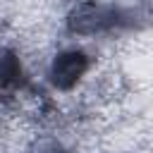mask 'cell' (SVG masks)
Masks as SVG:
<instances>
[{
	"mask_svg": "<svg viewBox=\"0 0 153 153\" xmlns=\"http://www.w3.org/2000/svg\"><path fill=\"white\" fill-rule=\"evenodd\" d=\"M153 14L143 10V2L124 5V2H103V5H81L72 19L69 29L76 33H98L112 29H129L136 26L139 19H151Z\"/></svg>",
	"mask_w": 153,
	"mask_h": 153,
	"instance_id": "6da1fadb",
	"label": "cell"
},
{
	"mask_svg": "<svg viewBox=\"0 0 153 153\" xmlns=\"http://www.w3.org/2000/svg\"><path fill=\"white\" fill-rule=\"evenodd\" d=\"M86 69H88V60L81 50H65L55 57L50 76L57 88H72Z\"/></svg>",
	"mask_w": 153,
	"mask_h": 153,
	"instance_id": "7a4b0ae2",
	"label": "cell"
},
{
	"mask_svg": "<svg viewBox=\"0 0 153 153\" xmlns=\"http://www.w3.org/2000/svg\"><path fill=\"white\" fill-rule=\"evenodd\" d=\"M19 79H22V67H19V62H17L12 55H7V53L0 50V91L10 88V86L17 84Z\"/></svg>",
	"mask_w": 153,
	"mask_h": 153,
	"instance_id": "3957f363",
	"label": "cell"
}]
</instances>
